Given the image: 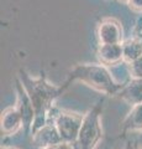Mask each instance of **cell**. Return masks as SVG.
<instances>
[{"label": "cell", "mask_w": 142, "mask_h": 149, "mask_svg": "<svg viewBox=\"0 0 142 149\" xmlns=\"http://www.w3.org/2000/svg\"><path fill=\"white\" fill-rule=\"evenodd\" d=\"M102 138L99 125V114L91 111L82 122L80 132L77 139L78 149H94Z\"/></svg>", "instance_id": "6da1fadb"}, {"label": "cell", "mask_w": 142, "mask_h": 149, "mask_svg": "<svg viewBox=\"0 0 142 149\" xmlns=\"http://www.w3.org/2000/svg\"><path fill=\"white\" fill-rule=\"evenodd\" d=\"M83 120L71 114L61 113L56 120V128L63 142H77Z\"/></svg>", "instance_id": "7a4b0ae2"}, {"label": "cell", "mask_w": 142, "mask_h": 149, "mask_svg": "<svg viewBox=\"0 0 142 149\" xmlns=\"http://www.w3.org/2000/svg\"><path fill=\"white\" fill-rule=\"evenodd\" d=\"M63 142L61 136H59L58 130L56 127L51 125H45L35 132L34 136V143L36 147H40L42 149H46L48 147H52L54 144H58Z\"/></svg>", "instance_id": "3957f363"}, {"label": "cell", "mask_w": 142, "mask_h": 149, "mask_svg": "<svg viewBox=\"0 0 142 149\" xmlns=\"http://www.w3.org/2000/svg\"><path fill=\"white\" fill-rule=\"evenodd\" d=\"M22 122L21 114L19 111L16 109H8L1 116V130L6 134H10L11 132L19 128L20 123Z\"/></svg>", "instance_id": "277c9868"}, {"label": "cell", "mask_w": 142, "mask_h": 149, "mask_svg": "<svg viewBox=\"0 0 142 149\" xmlns=\"http://www.w3.org/2000/svg\"><path fill=\"white\" fill-rule=\"evenodd\" d=\"M99 36L100 40L105 42V45H113L120 39V30L116 25L111 24V22H106V24L100 25Z\"/></svg>", "instance_id": "5b68a950"}, {"label": "cell", "mask_w": 142, "mask_h": 149, "mask_svg": "<svg viewBox=\"0 0 142 149\" xmlns=\"http://www.w3.org/2000/svg\"><path fill=\"white\" fill-rule=\"evenodd\" d=\"M126 128L129 129H142V104H137L130 113L126 122Z\"/></svg>", "instance_id": "8992f818"}, {"label": "cell", "mask_w": 142, "mask_h": 149, "mask_svg": "<svg viewBox=\"0 0 142 149\" xmlns=\"http://www.w3.org/2000/svg\"><path fill=\"white\" fill-rule=\"evenodd\" d=\"M100 56H103V58L108 62H111V61H115V60L120 58L121 55H122V50L120 46H117L116 44H113V45H104L102 50H100Z\"/></svg>", "instance_id": "52a82bcc"}, {"label": "cell", "mask_w": 142, "mask_h": 149, "mask_svg": "<svg viewBox=\"0 0 142 149\" xmlns=\"http://www.w3.org/2000/svg\"><path fill=\"white\" fill-rule=\"evenodd\" d=\"M123 54H125L126 57L135 61V60L141 57V46L139 44H129V46H126L125 50H123Z\"/></svg>", "instance_id": "ba28073f"}, {"label": "cell", "mask_w": 142, "mask_h": 149, "mask_svg": "<svg viewBox=\"0 0 142 149\" xmlns=\"http://www.w3.org/2000/svg\"><path fill=\"white\" fill-rule=\"evenodd\" d=\"M132 72L137 78H142V56L139 57L137 60L134 61V65H132Z\"/></svg>", "instance_id": "9c48e42d"}, {"label": "cell", "mask_w": 142, "mask_h": 149, "mask_svg": "<svg viewBox=\"0 0 142 149\" xmlns=\"http://www.w3.org/2000/svg\"><path fill=\"white\" fill-rule=\"evenodd\" d=\"M46 149H74V147L72 146V143H67V142H61L58 144H54L52 147H48Z\"/></svg>", "instance_id": "30bf717a"}, {"label": "cell", "mask_w": 142, "mask_h": 149, "mask_svg": "<svg viewBox=\"0 0 142 149\" xmlns=\"http://www.w3.org/2000/svg\"><path fill=\"white\" fill-rule=\"evenodd\" d=\"M130 3L132 4V6L142 9V0H130Z\"/></svg>", "instance_id": "8fae6325"}, {"label": "cell", "mask_w": 142, "mask_h": 149, "mask_svg": "<svg viewBox=\"0 0 142 149\" xmlns=\"http://www.w3.org/2000/svg\"><path fill=\"white\" fill-rule=\"evenodd\" d=\"M135 149H140V148L139 147H135Z\"/></svg>", "instance_id": "7c38bea8"}, {"label": "cell", "mask_w": 142, "mask_h": 149, "mask_svg": "<svg viewBox=\"0 0 142 149\" xmlns=\"http://www.w3.org/2000/svg\"><path fill=\"white\" fill-rule=\"evenodd\" d=\"M127 149H130V148H127Z\"/></svg>", "instance_id": "4fadbf2b"}]
</instances>
